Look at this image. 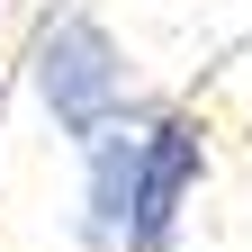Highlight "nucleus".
Instances as JSON below:
<instances>
[{
  "mask_svg": "<svg viewBox=\"0 0 252 252\" xmlns=\"http://www.w3.org/2000/svg\"><path fill=\"white\" fill-rule=\"evenodd\" d=\"M36 99H45V117H54L72 144L108 135V126H126V117H144V99L126 90V54H117V36H108L90 9L54 18L45 36H36Z\"/></svg>",
  "mask_w": 252,
  "mask_h": 252,
  "instance_id": "f257e3e1",
  "label": "nucleus"
},
{
  "mask_svg": "<svg viewBox=\"0 0 252 252\" xmlns=\"http://www.w3.org/2000/svg\"><path fill=\"white\" fill-rule=\"evenodd\" d=\"M207 171V126L189 108H153L144 144H135V198H126V252H171L180 207Z\"/></svg>",
  "mask_w": 252,
  "mask_h": 252,
  "instance_id": "f03ea898",
  "label": "nucleus"
},
{
  "mask_svg": "<svg viewBox=\"0 0 252 252\" xmlns=\"http://www.w3.org/2000/svg\"><path fill=\"white\" fill-rule=\"evenodd\" d=\"M153 117V108H144ZM144 117L108 126V135L81 144V243L90 252H126V198H135V144H144Z\"/></svg>",
  "mask_w": 252,
  "mask_h": 252,
  "instance_id": "7ed1b4c3",
  "label": "nucleus"
}]
</instances>
